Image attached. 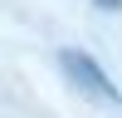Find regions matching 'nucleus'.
I'll return each instance as SVG.
<instances>
[{
    "mask_svg": "<svg viewBox=\"0 0 122 118\" xmlns=\"http://www.w3.org/2000/svg\"><path fill=\"white\" fill-rule=\"evenodd\" d=\"M59 59H64V69H68V74H73V79H78L83 88H93V94L103 98V103H117V88L107 84V74H103V69H98L93 59L83 54V49H64Z\"/></svg>",
    "mask_w": 122,
    "mask_h": 118,
    "instance_id": "f257e3e1",
    "label": "nucleus"
}]
</instances>
